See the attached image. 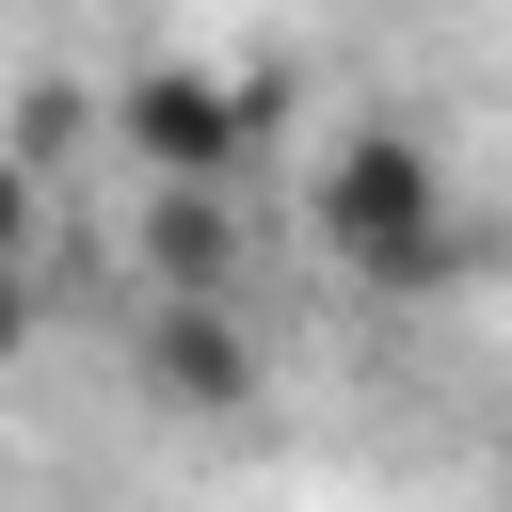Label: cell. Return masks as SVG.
Here are the masks:
<instances>
[{
  "label": "cell",
  "instance_id": "7a4b0ae2",
  "mask_svg": "<svg viewBox=\"0 0 512 512\" xmlns=\"http://www.w3.org/2000/svg\"><path fill=\"white\" fill-rule=\"evenodd\" d=\"M288 128V64H128L112 80V144L144 160V176H240L256 144Z\"/></svg>",
  "mask_w": 512,
  "mask_h": 512
},
{
  "label": "cell",
  "instance_id": "8992f818",
  "mask_svg": "<svg viewBox=\"0 0 512 512\" xmlns=\"http://www.w3.org/2000/svg\"><path fill=\"white\" fill-rule=\"evenodd\" d=\"M0 256H48V160L0 144Z\"/></svg>",
  "mask_w": 512,
  "mask_h": 512
},
{
  "label": "cell",
  "instance_id": "277c9868",
  "mask_svg": "<svg viewBox=\"0 0 512 512\" xmlns=\"http://www.w3.org/2000/svg\"><path fill=\"white\" fill-rule=\"evenodd\" d=\"M144 272H160V288H240V208H224V176H160Z\"/></svg>",
  "mask_w": 512,
  "mask_h": 512
},
{
  "label": "cell",
  "instance_id": "6da1fadb",
  "mask_svg": "<svg viewBox=\"0 0 512 512\" xmlns=\"http://www.w3.org/2000/svg\"><path fill=\"white\" fill-rule=\"evenodd\" d=\"M304 224H320V256H336V272H368V288H448V272H464L448 160H432V128H400V112L336 128V160H320Z\"/></svg>",
  "mask_w": 512,
  "mask_h": 512
},
{
  "label": "cell",
  "instance_id": "3957f363",
  "mask_svg": "<svg viewBox=\"0 0 512 512\" xmlns=\"http://www.w3.org/2000/svg\"><path fill=\"white\" fill-rule=\"evenodd\" d=\"M272 368H256V320H240V288H160V320H144V400L160 416H240Z\"/></svg>",
  "mask_w": 512,
  "mask_h": 512
},
{
  "label": "cell",
  "instance_id": "ba28073f",
  "mask_svg": "<svg viewBox=\"0 0 512 512\" xmlns=\"http://www.w3.org/2000/svg\"><path fill=\"white\" fill-rule=\"evenodd\" d=\"M496 496H512V432H496Z\"/></svg>",
  "mask_w": 512,
  "mask_h": 512
},
{
  "label": "cell",
  "instance_id": "52a82bcc",
  "mask_svg": "<svg viewBox=\"0 0 512 512\" xmlns=\"http://www.w3.org/2000/svg\"><path fill=\"white\" fill-rule=\"evenodd\" d=\"M32 352V256H0V368Z\"/></svg>",
  "mask_w": 512,
  "mask_h": 512
},
{
  "label": "cell",
  "instance_id": "5b68a950",
  "mask_svg": "<svg viewBox=\"0 0 512 512\" xmlns=\"http://www.w3.org/2000/svg\"><path fill=\"white\" fill-rule=\"evenodd\" d=\"M96 128H112V96H80V80H16V96H0V144H32L48 176H64Z\"/></svg>",
  "mask_w": 512,
  "mask_h": 512
}]
</instances>
